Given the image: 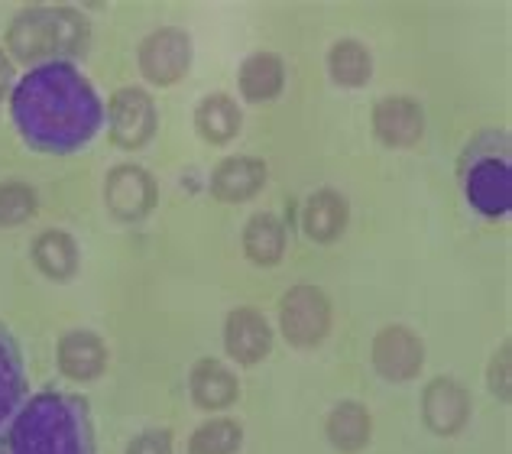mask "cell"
Returning <instances> with one entry per match:
<instances>
[{"instance_id":"19","label":"cell","mask_w":512,"mask_h":454,"mask_svg":"<svg viewBox=\"0 0 512 454\" xmlns=\"http://www.w3.org/2000/svg\"><path fill=\"white\" fill-rule=\"evenodd\" d=\"M325 435L334 451L341 454H360L373 438V416L370 409L357 399H344L325 419Z\"/></svg>"},{"instance_id":"3","label":"cell","mask_w":512,"mask_h":454,"mask_svg":"<svg viewBox=\"0 0 512 454\" xmlns=\"http://www.w3.org/2000/svg\"><path fill=\"white\" fill-rule=\"evenodd\" d=\"M4 46L7 56L26 69L46 62H75L91 46V23L75 7H26L10 20Z\"/></svg>"},{"instance_id":"25","label":"cell","mask_w":512,"mask_h":454,"mask_svg":"<svg viewBox=\"0 0 512 454\" xmlns=\"http://www.w3.org/2000/svg\"><path fill=\"white\" fill-rule=\"evenodd\" d=\"M39 211V195L30 182L10 179L0 182V227H20L33 221Z\"/></svg>"},{"instance_id":"11","label":"cell","mask_w":512,"mask_h":454,"mask_svg":"<svg viewBox=\"0 0 512 454\" xmlns=\"http://www.w3.org/2000/svg\"><path fill=\"white\" fill-rule=\"evenodd\" d=\"M470 412V393L461 380L454 377H431L422 390V422L431 435L438 438H454L467 429Z\"/></svg>"},{"instance_id":"14","label":"cell","mask_w":512,"mask_h":454,"mask_svg":"<svg viewBox=\"0 0 512 454\" xmlns=\"http://www.w3.org/2000/svg\"><path fill=\"white\" fill-rule=\"evenodd\" d=\"M188 396H192L195 409L214 416V412H227L231 406H237L240 380L224 360L201 357L195 360V367L188 370Z\"/></svg>"},{"instance_id":"26","label":"cell","mask_w":512,"mask_h":454,"mask_svg":"<svg viewBox=\"0 0 512 454\" xmlns=\"http://www.w3.org/2000/svg\"><path fill=\"white\" fill-rule=\"evenodd\" d=\"M487 386L493 399H500L503 406L512 403V344L506 341L500 351L490 357V367H487Z\"/></svg>"},{"instance_id":"13","label":"cell","mask_w":512,"mask_h":454,"mask_svg":"<svg viewBox=\"0 0 512 454\" xmlns=\"http://www.w3.org/2000/svg\"><path fill=\"white\" fill-rule=\"evenodd\" d=\"M56 367L72 383H94L107 370V344L98 331L72 328L56 344Z\"/></svg>"},{"instance_id":"22","label":"cell","mask_w":512,"mask_h":454,"mask_svg":"<svg viewBox=\"0 0 512 454\" xmlns=\"http://www.w3.org/2000/svg\"><path fill=\"white\" fill-rule=\"evenodd\" d=\"M26 396H30V386H26L23 351L17 338L0 325V432L17 416V409L26 403Z\"/></svg>"},{"instance_id":"20","label":"cell","mask_w":512,"mask_h":454,"mask_svg":"<svg viewBox=\"0 0 512 454\" xmlns=\"http://www.w3.org/2000/svg\"><path fill=\"white\" fill-rule=\"evenodd\" d=\"M240 127H244V111L240 104L224 95V91H214V95H205L195 108V133L208 146H227L231 143Z\"/></svg>"},{"instance_id":"9","label":"cell","mask_w":512,"mask_h":454,"mask_svg":"<svg viewBox=\"0 0 512 454\" xmlns=\"http://www.w3.org/2000/svg\"><path fill=\"white\" fill-rule=\"evenodd\" d=\"M370 364L386 383H412L425 367V341L409 325H386L370 344Z\"/></svg>"},{"instance_id":"28","label":"cell","mask_w":512,"mask_h":454,"mask_svg":"<svg viewBox=\"0 0 512 454\" xmlns=\"http://www.w3.org/2000/svg\"><path fill=\"white\" fill-rule=\"evenodd\" d=\"M13 85H17V72H13V59L0 49V101L10 98Z\"/></svg>"},{"instance_id":"16","label":"cell","mask_w":512,"mask_h":454,"mask_svg":"<svg viewBox=\"0 0 512 454\" xmlns=\"http://www.w3.org/2000/svg\"><path fill=\"white\" fill-rule=\"evenodd\" d=\"M30 260L39 273L52 283H69L82 270V250H78V240L62 231V227H49L43 231L30 247Z\"/></svg>"},{"instance_id":"6","label":"cell","mask_w":512,"mask_h":454,"mask_svg":"<svg viewBox=\"0 0 512 454\" xmlns=\"http://www.w3.org/2000/svg\"><path fill=\"white\" fill-rule=\"evenodd\" d=\"M464 195L480 218L500 221L512 211V166L509 156L470 153L464 159Z\"/></svg>"},{"instance_id":"27","label":"cell","mask_w":512,"mask_h":454,"mask_svg":"<svg viewBox=\"0 0 512 454\" xmlns=\"http://www.w3.org/2000/svg\"><path fill=\"white\" fill-rule=\"evenodd\" d=\"M124 454H175V438L169 429H143L130 438Z\"/></svg>"},{"instance_id":"4","label":"cell","mask_w":512,"mask_h":454,"mask_svg":"<svg viewBox=\"0 0 512 454\" xmlns=\"http://www.w3.org/2000/svg\"><path fill=\"white\" fill-rule=\"evenodd\" d=\"M334 325V309L325 289L312 283L292 286L279 299V331L295 351H315L325 344Z\"/></svg>"},{"instance_id":"17","label":"cell","mask_w":512,"mask_h":454,"mask_svg":"<svg viewBox=\"0 0 512 454\" xmlns=\"http://www.w3.org/2000/svg\"><path fill=\"white\" fill-rule=\"evenodd\" d=\"M350 221V205L338 189H318L305 198L302 208V231L312 244H334Z\"/></svg>"},{"instance_id":"8","label":"cell","mask_w":512,"mask_h":454,"mask_svg":"<svg viewBox=\"0 0 512 454\" xmlns=\"http://www.w3.org/2000/svg\"><path fill=\"white\" fill-rule=\"evenodd\" d=\"M159 202V185L150 169L137 163H120L104 176V208L120 224H140L153 215Z\"/></svg>"},{"instance_id":"21","label":"cell","mask_w":512,"mask_h":454,"mask_svg":"<svg viewBox=\"0 0 512 454\" xmlns=\"http://www.w3.org/2000/svg\"><path fill=\"white\" fill-rule=\"evenodd\" d=\"M240 247H244V257L253 266H276L282 257H286V247H289V231L276 215L269 211H260L244 224V234H240Z\"/></svg>"},{"instance_id":"2","label":"cell","mask_w":512,"mask_h":454,"mask_svg":"<svg viewBox=\"0 0 512 454\" xmlns=\"http://www.w3.org/2000/svg\"><path fill=\"white\" fill-rule=\"evenodd\" d=\"M0 454H98L88 403L62 390L26 396L0 432Z\"/></svg>"},{"instance_id":"10","label":"cell","mask_w":512,"mask_h":454,"mask_svg":"<svg viewBox=\"0 0 512 454\" xmlns=\"http://www.w3.org/2000/svg\"><path fill=\"white\" fill-rule=\"evenodd\" d=\"M224 354L234 360L237 367H256L273 354L276 331L269 318L253 309V305H237L224 318Z\"/></svg>"},{"instance_id":"5","label":"cell","mask_w":512,"mask_h":454,"mask_svg":"<svg viewBox=\"0 0 512 454\" xmlns=\"http://www.w3.org/2000/svg\"><path fill=\"white\" fill-rule=\"evenodd\" d=\"M104 120H107V140H111L117 150H127V153L143 150L159 130L156 101L150 91L137 85L117 88L114 95L107 98Z\"/></svg>"},{"instance_id":"24","label":"cell","mask_w":512,"mask_h":454,"mask_svg":"<svg viewBox=\"0 0 512 454\" xmlns=\"http://www.w3.org/2000/svg\"><path fill=\"white\" fill-rule=\"evenodd\" d=\"M244 448V425L234 416H214L188 435V454H237Z\"/></svg>"},{"instance_id":"18","label":"cell","mask_w":512,"mask_h":454,"mask_svg":"<svg viewBox=\"0 0 512 454\" xmlns=\"http://www.w3.org/2000/svg\"><path fill=\"white\" fill-rule=\"evenodd\" d=\"M286 88V62L279 52L260 49L240 62L237 72V91L247 104H266L282 95Z\"/></svg>"},{"instance_id":"1","label":"cell","mask_w":512,"mask_h":454,"mask_svg":"<svg viewBox=\"0 0 512 454\" xmlns=\"http://www.w3.org/2000/svg\"><path fill=\"white\" fill-rule=\"evenodd\" d=\"M10 117L30 150L72 156L101 133L104 101L75 62H46L13 85Z\"/></svg>"},{"instance_id":"23","label":"cell","mask_w":512,"mask_h":454,"mask_svg":"<svg viewBox=\"0 0 512 454\" xmlns=\"http://www.w3.org/2000/svg\"><path fill=\"white\" fill-rule=\"evenodd\" d=\"M328 75L338 88H363L373 75V52L360 39H338L328 49Z\"/></svg>"},{"instance_id":"7","label":"cell","mask_w":512,"mask_h":454,"mask_svg":"<svg viewBox=\"0 0 512 454\" xmlns=\"http://www.w3.org/2000/svg\"><path fill=\"white\" fill-rule=\"evenodd\" d=\"M192 36L182 26H159L146 33L137 46V65L140 75L156 88H172L192 69Z\"/></svg>"},{"instance_id":"15","label":"cell","mask_w":512,"mask_h":454,"mask_svg":"<svg viewBox=\"0 0 512 454\" xmlns=\"http://www.w3.org/2000/svg\"><path fill=\"white\" fill-rule=\"evenodd\" d=\"M266 179L269 166L260 156H227L214 166L208 189L211 198H218L221 205H244L263 192Z\"/></svg>"},{"instance_id":"12","label":"cell","mask_w":512,"mask_h":454,"mask_svg":"<svg viewBox=\"0 0 512 454\" xmlns=\"http://www.w3.org/2000/svg\"><path fill=\"white\" fill-rule=\"evenodd\" d=\"M370 127L389 150H409L425 137V108L409 95H386L373 104Z\"/></svg>"}]
</instances>
